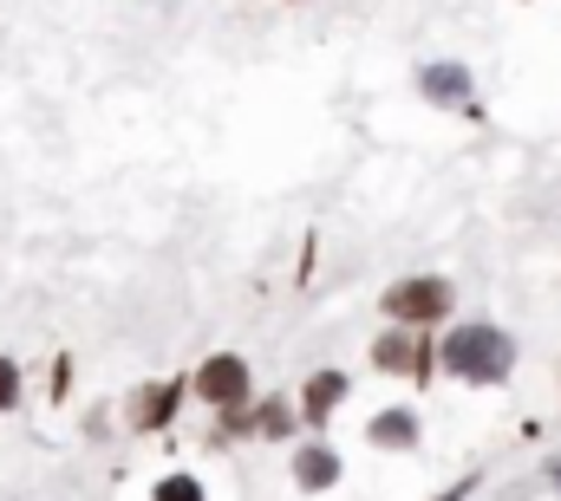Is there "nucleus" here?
<instances>
[{
	"label": "nucleus",
	"instance_id": "423d86ee",
	"mask_svg": "<svg viewBox=\"0 0 561 501\" xmlns=\"http://www.w3.org/2000/svg\"><path fill=\"white\" fill-rule=\"evenodd\" d=\"M373 443H379V450L419 443V417H412V410H379V417H373Z\"/></svg>",
	"mask_w": 561,
	"mask_h": 501
},
{
	"label": "nucleus",
	"instance_id": "ddd939ff",
	"mask_svg": "<svg viewBox=\"0 0 561 501\" xmlns=\"http://www.w3.org/2000/svg\"><path fill=\"white\" fill-rule=\"evenodd\" d=\"M556 482H561V463H556Z\"/></svg>",
	"mask_w": 561,
	"mask_h": 501
},
{
	"label": "nucleus",
	"instance_id": "20e7f679",
	"mask_svg": "<svg viewBox=\"0 0 561 501\" xmlns=\"http://www.w3.org/2000/svg\"><path fill=\"white\" fill-rule=\"evenodd\" d=\"M373 365H379V372H424L431 359H424V346H419V339L392 333V339H379V346H373Z\"/></svg>",
	"mask_w": 561,
	"mask_h": 501
},
{
	"label": "nucleus",
	"instance_id": "6e6552de",
	"mask_svg": "<svg viewBox=\"0 0 561 501\" xmlns=\"http://www.w3.org/2000/svg\"><path fill=\"white\" fill-rule=\"evenodd\" d=\"M170 410H176V384H150L138 397V410H131V423H138V430H157Z\"/></svg>",
	"mask_w": 561,
	"mask_h": 501
},
{
	"label": "nucleus",
	"instance_id": "9b49d317",
	"mask_svg": "<svg viewBox=\"0 0 561 501\" xmlns=\"http://www.w3.org/2000/svg\"><path fill=\"white\" fill-rule=\"evenodd\" d=\"M13 397H20V372H13V365H7V359H0V410H7V404H13Z\"/></svg>",
	"mask_w": 561,
	"mask_h": 501
},
{
	"label": "nucleus",
	"instance_id": "7ed1b4c3",
	"mask_svg": "<svg viewBox=\"0 0 561 501\" xmlns=\"http://www.w3.org/2000/svg\"><path fill=\"white\" fill-rule=\"evenodd\" d=\"M196 391L209 397V404H222V410H236V404H249V365L236 359V352H216L203 372H196Z\"/></svg>",
	"mask_w": 561,
	"mask_h": 501
},
{
	"label": "nucleus",
	"instance_id": "f257e3e1",
	"mask_svg": "<svg viewBox=\"0 0 561 501\" xmlns=\"http://www.w3.org/2000/svg\"><path fill=\"white\" fill-rule=\"evenodd\" d=\"M510 339L496 333V326H457L450 339H444V352H437V365L450 377H470V384H496V377L510 372Z\"/></svg>",
	"mask_w": 561,
	"mask_h": 501
},
{
	"label": "nucleus",
	"instance_id": "9d476101",
	"mask_svg": "<svg viewBox=\"0 0 561 501\" xmlns=\"http://www.w3.org/2000/svg\"><path fill=\"white\" fill-rule=\"evenodd\" d=\"M157 501H203V489H196L190 476H163V482H157Z\"/></svg>",
	"mask_w": 561,
	"mask_h": 501
},
{
	"label": "nucleus",
	"instance_id": "1a4fd4ad",
	"mask_svg": "<svg viewBox=\"0 0 561 501\" xmlns=\"http://www.w3.org/2000/svg\"><path fill=\"white\" fill-rule=\"evenodd\" d=\"M424 92L444 98V105H457V98H463V66H431V72H424Z\"/></svg>",
	"mask_w": 561,
	"mask_h": 501
},
{
	"label": "nucleus",
	"instance_id": "f8f14e48",
	"mask_svg": "<svg viewBox=\"0 0 561 501\" xmlns=\"http://www.w3.org/2000/svg\"><path fill=\"white\" fill-rule=\"evenodd\" d=\"M287 423H294L287 410H262V430H268V436H287Z\"/></svg>",
	"mask_w": 561,
	"mask_h": 501
},
{
	"label": "nucleus",
	"instance_id": "0eeeda50",
	"mask_svg": "<svg viewBox=\"0 0 561 501\" xmlns=\"http://www.w3.org/2000/svg\"><path fill=\"white\" fill-rule=\"evenodd\" d=\"M340 397H346V377H340V372H313V377H307V404H300V410L320 423V417H327Z\"/></svg>",
	"mask_w": 561,
	"mask_h": 501
},
{
	"label": "nucleus",
	"instance_id": "f03ea898",
	"mask_svg": "<svg viewBox=\"0 0 561 501\" xmlns=\"http://www.w3.org/2000/svg\"><path fill=\"white\" fill-rule=\"evenodd\" d=\"M386 313L405 319V326H424V319H444L450 313V287L444 280H405L386 293Z\"/></svg>",
	"mask_w": 561,
	"mask_h": 501
},
{
	"label": "nucleus",
	"instance_id": "39448f33",
	"mask_svg": "<svg viewBox=\"0 0 561 501\" xmlns=\"http://www.w3.org/2000/svg\"><path fill=\"white\" fill-rule=\"evenodd\" d=\"M294 482L300 489H333L340 482V456L333 450H300L294 456Z\"/></svg>",
	"mask_w": 561,
	"mask_h": 501
}]
</instances>
